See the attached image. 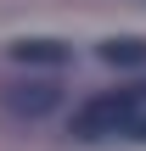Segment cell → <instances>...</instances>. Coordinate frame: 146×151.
Segmentation results:
<instances>
[{"mask_svg": "<svg viewBox=\"0 0 146 151\" xmlns=\"http://www.w3.org/2000/svg\"><path fill=\"white\" fill-rule=\"evenodd\" d=\"M11 56L17 62H62V45L56 39H23V45H11Z\"/></svg>", "mask_w": 146, "mask_h": 151, "instance_id": "3957f363", "label": "cell"}, {"mask_svg": "<svg viewBox=\"0 0 146 151\" xmlns=\"http://www.w3.org/2000/svg\"><path fill=\"white\" fill-rule=\"evenodd\" d=\"M101 56L107 62H146V39H107Z\"/></svg>", "mask_w": 146, "mask_h": 151, "instance_id": "277c9868", "label": "cell"}, {"mask_svg": "<svg viewBox=\"0 0 146 151\" xmlns=\"http://www.w3.org/2000/svg\"><path fill=\"white\" fill-rule=\"evenodd\" d=\"M6 106L23 112V118H45V112L56 106V90H51V84H11V90H6Z\"/></svg>", "mask_w": 146, "mask_h": 151, "instance_id": "7a4b0ae2", "label": "cell"}, {"mask_svg": "<svg viewBox=\"0 0 146 151\" xmlns=\"http://www.w3.org/2000/svg\"><path fill=\"white\" fill-rule=\"evenodd\" d=\"M135 123H141V90L101 95V101H90V106L73 118V129H79L84 140H96V134H118V129H135Z\"/></svg>", "mask_w": 146, "mask_h": 151, "instance_id": "6da1fadb", "label": "cell"}]
</instances>
